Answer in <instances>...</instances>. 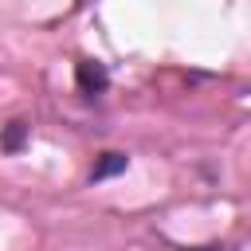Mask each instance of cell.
<instances>
[{"label":"cell","mask_w":251,"mask_h":251,"mask_svg":"<svg viewBox=\"0 0 251 251\" xmlns=\"http://www.w3.org/2000/svg\"><path fill=\"white\" fill-rule=\"evenodd\" d=\"M192 251H235V247H224L220 243V247H192Z\"/></svg>","instance_id":"277c9868"},{"label":"cell","mask_w":251,"mask_h":251,"mask_svg":"<svg viewBox=\"0 0 251 251\" xmlns=\"http://www.w3.org/2000/svg\"><path fill=\"white\" fill-rule=\"evenodd\" d=\"M75 82H78V90H82L86 98H98V94L110 86V71H106L102 63H94V59H78V63H75Z\"/></svg>","instance_id":"6da1fadb"},{"label":"cell","mask_w":251,"mask_h":251,"mask_svg":"<svg viewBox=\"0 0 251 251\" xmlns=\"http://www.w3.org/2000/svg\"><path fill=\"white\" fill-rule=\"evenodd\" d=\"M24 141H27V122H8V126L0 129V149H4V153H20Z\"/></svg>","instance_id":"3957f363"},{"label":"cell","mask_w":251,"mask_h":251,"mask_svg":"<svg viewBox=\"0 0 251 251\" xmlns=\"http://www.w3.org/2000/svg\"><path fill=\"white\" fill-rule=\"evenodd\" d=\"M126 169H129V157H126V153H102V157L94 161V169H90V184L110 180V176H118V173H126Z\"/></svg>","instance_id":"7a4b0ae2"}]
</instances>
